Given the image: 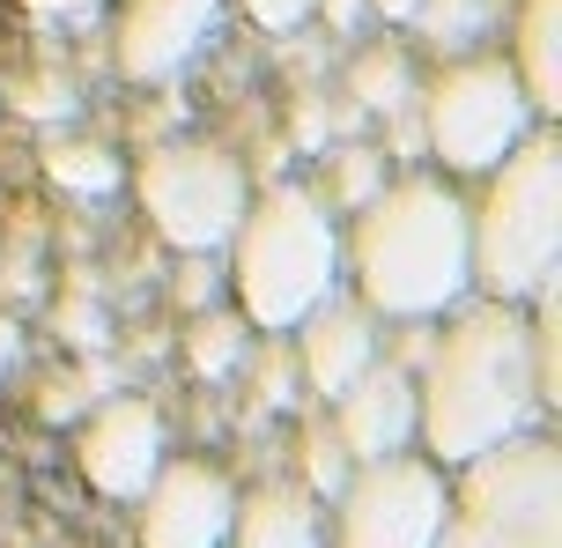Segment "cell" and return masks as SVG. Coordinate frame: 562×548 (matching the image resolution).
<instances>
[{"label": "cell", "instance_id": "obj_1", "mask_svg": "<svg viewBox=\"0 0 562 548\" xmlns=\"http://www.w3.org/2000/svg\"><path fill=\"white\" fill-rule=\"evenodd\" d=\"M548 415L533 385V342L526 312L504 297L451 304V326L429 342L415 378V437L437 467H467L496 452L510 437H526Z\"/></svg>", "mask_w": 562, "mask_h": 548}, {"label": "cell", "instance_id": "obj_2", "mask_svg": "<svg viewBox=\"0 0 562 548\" xmlns=\"http://www.w3.org/2000/svg\"><path fill=\"white\" fill-rule=\"evenodd\" d=\"M340 260L378 318H445L474 289L467 193L445 178L378 186V201L356 208V237H340Z\"/></svg>", "mask_w": 562, "mask_h": 548}, {"label": "cell", "instance_id": "obj_3", "mask_svg": "<svg viewBox=\"0 0 562 548\" xmlns=\"http://www.w3.org/2000/svg\"><path fill=\"white\" fill-rule=\"evenodd\" d=\"M223 253H229V282H237V312L252 318L259 334H289L340 282L334 208L311 186H274V193L245 201Z\"/></svg>", "mask_w": 562, "mask_h": 548}, {"label": "cell", "instance_id": "obj_4", "mask_svg": "<svg viewBox=\"0 0 562 548\" xmlns=\"http://www.w3.org/2000/svg\"><path fill=\"white\" fill-rule=\"evenodd\" d=\"M481 201H467L474 231V282L504 304H533L555 289L562 267V148L548 126H526V142L504 164H488Z\"/></svg>", "mask_w": 562, "mask_h": 548}, {"label": "cell", "instance_id": "obj_5", "mask_svg": "<svg viewBox=\"0 0 562 548\" xmlns=\"http://www.w3.org/2000/svg\"><path fill=\"white\" fill-rule=\"evenodd\" d=\"M437 548H562V452L526 430L459 467Z\"/></svg>", "mask_w": 562, "mask_h": 548}, {"label": "cell", "instance_id": "obj_6", "mask_svg": "<svg viewBox=\"0 0 562 548\" xmlns=\"http://www.w3.org/2000/svg\"><path fill=\"white\" fill-rule=\"evenodd\" d=\"M134 193L170 253H223L245 201H252V178H245L237 148L207 142V134H178V142H156L140 156Z\"/></svg>", "mask_w": 562, "mask_h": 548}, {"label": "cell", "instance_id": "obj_7", "mask_svg": "<svg viewBox=\"0 0 562 548\" xmlns=\"http://www.w3.org/2000/svg\"><path fill=\"white\" fill-rule=\"evenodd\" d=\"M526 126H533L526 82L496 53H451V67H437L422 97V148L451 178H481L488 164H504L526 142Z\"/></svg>", "mask_w": 562, "mask_h": 548}, {"label": "cell", "instance_id": "obj_8", "mask_svg": "<svg viewBox=\"0 0 562 548\" xmlns=\"http://www.w3.org/2000/svg\"><path fill=\"white\" fill-rule=\"evenodd\" d=\"M445 467L429 452H385V460H356L348 482L334 490V526L326 548H437L445 534Z\"/></svg>", "mask_w": 562, "mask_h": 548}, {"label": "cell", "instance_id": "obj_9", "mask_svg": "<svg viewBox=\"0 0 562 548\" xmlns=\"http://www.w3.org/2000/svg\"><path fill=\"white\" fill-rule=\"evenodd\" d=\"M237 482L215 460H164L140 490V548H229Z\"/></svg>", "mask_w": 562, "mask_h": 548}, {"label": "cell", "instance_id": "obj_10", "mask_svg": "<svg viewBox=\"0 0 562 548\" xmlns=\"http://www.w3.org/2000/svg\"><path fill=\"white\" fill-rule=\"evenodd\" d=\"M75 460H82L89 490L97 496H140L148 490V474L164 467V415L156 401H140V393H112V401H97L82 415V437H75Z\"/></svg>", "mask_w": 562, "mask_h": 548}, {"label": "cell", "instance_id": "obj_11", "mask_svg": "<svg viewBox=\"0 0 562 548\" xmlns=\"http://www.w3.org/2000/svg\"><path fill=\"white\" fill-rule=\"evenodd\" d=\"M215 23H223V0H126L119 8V75L170 82L215 37Z\"/></svg>", "mask_w": 562, "mask_h": 548}, {"label": "cell", "instance_id": "obj_12", "mask_svg": "<svg viewBox=\"0 0 562 548\" xmlns=\"http://www.w3.org/2000/svg\"><path fill=\"white\" fill-rule=\"evenodd\" d=\"M289 334H296L304 385H311V393H326V401H340V393L378 364V312L356 304V297H326V304H311Z\"/></svg>", "mask_w": 562, "mask_h": 548}, {"label": "cell", "instance_id": "obj_13", "mask_svg": "<svg viewBox=\"0 0 562 548\" xmlns=\"http://www.w3.org/2000/svg\"><path fill=\"white\" fill-rule=\"evenodd\" d=\"M334 437L348 445V460L407 452L415 445V371L407 364H370L334 401Z\"/></svg>", "mask_w": 562, "mask_h": 548}, {"label": "cell", "instance_id": "obj_14", "mask_svg": "<svg viewBox=\"0 0 562 548\" xmlns=\"http://www.w3.org/2000/svg\"><path fill=\"white\" fill-rule=\"evenodd\" d=\"M229 541L237 548H326V512L304 482H259L237 496L229 512Z\"/></svg>", "mask_w": 562, "mask_h": 548}, {"label": "cell", "instance_id": "obj_15", "mask_svg": "<svg viewBox=\"0 0 562 548\" xmlns=\"http://www.w3.org/2000/svg\"><path fill=\"white\" fill-rule=\"evenodd\" d=\"M518 82H526V104L533 119L562 112V0H518Z\"/></svg>", "mask_w": 562, "mask_h": 548}, {"label": "cell", "instance_id": "obj_16", "mask_svg": "<svg viewBox=\"0 0 562 548\" xmlns=\"http://www.w3.org/2000/svg\"><path fill=\"white\" fill-rule=\"evenodd\" d=\"M340 89H348V104H356V112L400 119V112H415V59L400 53V45H363V53L348 59Z\"/></svg>", "mask_w": 562, "mask_h": 548}, {"label": "cell", "instance_id": "obj_17", "mask_svg": "<svg viewBox=\"0 0 562 548\" xmlns=\"http://www.w3.org/2000/svg\"><path fill=\"white\" fill-rule=\"evenodd\" d=\"M45 178H53L59 193H75V201H112L119 186H126V164H119V148L89 142V134H59L45 148Z\"/></svg>", "mask_w": 562, "mask_h": 548}, {"label": "cell", "instance_id": "obj_18", "mask_svg": "<svg viewBox=\"0 0 562 548\" xmlns=\"http://www.w3.org/2000/svg\"><path fill=\"white\" fill-rule=\"evenodd\" d=\"M245 356H252V318L245 312H223V304L193 312V326H186V364L200 378H237Z\"/></svg>", "mask_w": 562, "mask_h": 548}, {"label": "cell", "instance_id": "obj_19", "mask_svg": "<svg viewBox=\"0 0 562 548\" xmlns=\"http://www.w3.org/2000/svg\"><path fill=\"white\" fill-rule=\"evenodd\" d=\"M496 23H504V0H422L415 8V30L437 53H474Z\"/></svg>", "mask_w": 562, "mask_h": 548}, {"label": "cell", "instance_id": "obj_20", "mask_svg": "<svg viewBox=\"0 0 562 548\" xmlns=\"http://www.w3.org/2000/svg\"><path fill=\"white\" fill-rule=\"evenodd\" d=\"M378 186H385V156L370 142H340V148H326V186H311L326 208H356L363 201H378Z\"/></svg>", "mask_w": 562, "mask_h": 548}, {"label": "cell", "instance_id": "obj_21", "mask_svg": "<svg viewBox=\"0 0 562 548\" xmlns=\"http://www.w3.org/2000/svg\"><path fill=\"white\" fill-rule=\"evenodd\" d=\"M348 467H356V460H348V445L334 437V423H311V430H304V490L311 496H334L340 482H348Z\"/></svg>", "mask_w": 562, "mask_h": 548}, {"label": "cell", "instance_id": "obj_22", "mask_svg": "<svg viewBox=\"0 0 562 548\" xmlns=\"http://www.w3.org/2000/svg\"><path fill=\"white\" fill-rule=\"evenodd\" d=\"M170 289H178V304H186V312H207V304L223 297V267H215V253H178Z\"/></svg>", "mask_w": 562, "mask_h": 548}, {"label": "cell", "instance_id": "obj_23", "mask_svg": "<svg viewBox=\"0 0 562 548\" xmlns=\"http://www.w3.org/2000/svg\"><path fill=\"white\" fill-rule=\"evenodd\" d=\"M15 112H30V119H67V112H75V82H67L59 67H37V75L15 89Z\"/></svg>", "mask_w": 562, "mask_h": 548}, {"label": "cell", "instance_id": "obj_24", "mask_svg": "<svg viewBox=\"0 0 562 548\" xmlns=\"http://www.w3.org/2000/svg\"><path fill=\"white\" fill-rule=\"evenodd\" d=\"M23 8H30L45 30H97L112 0H23Z\"/></svg>", "mask_w": 562, "mask_h": 548}, {"label": "cell", "instance_id": "obj_25", "mask_svg": "<svg viewBox=\"0 0 562 548\" xmlns=\"http://www.w3.org/2000/svg\"><path fill=\"white\" fill-rule=\"evenodd\" d=\"M237 8H245L259 30H296V23H311V0H237Z\"/></svg>", "mask_w": 562, "mask_h": 548}, {"label": "cell", "instance_id": "obj_26", "mask_svg": "<svg viewBox=\"0 0 562 548\" xmlns=\"http://www.w3.org/2000/svg\"><path fill=\"white\" fill-rule=\"evenodd\" d=\"M311 15L334 30V37H356V23L370 15V0H311Z\"/></svg>", "mask_w": 562, "mask_h": 548}, {"label": "cell", "instance_id": "obj_27", "mask_svg": "<svg viewBox=\"0 0 562 548\" xmlns=\"http://www.w3.org/2000/svg\"><path fill=\"white\" fill-rule=\"evenodd\" d=\"M259 401L267 407L289 401V356H259Z\"/></svg>", "mask_w": 562, "mask_h": 548}, {"label": "cell", "instance_id": "obj_28", "mask_svg": "<svg viewBox=\"0 0 562 548\" xmlns=\"http://www.w3.org/2000/svg\"><path fill=\"white\" fill-rule=\"evenodd\" d=\"M296 148H326V104L318 97L296 104Z\"/></svg>", "mask_w": 562, "mask_h": 548}, {"label": "cell", "instance_id": "obj_29", "mask_svg": "<svg viewBox=\"0 0 562 548\" xmlns=\"http://www.w3.org/2000/svg\"><path fill=\"white\" fill-rule=\"evenodd\" d=\"M15 364H23V318H15V312H0V378L15 371Z\"/></svg>", "mask_w": 562, "mask_h": 548}, {"label": "cell", "instance_id": "obj_30", "mask_svg": "<svg viewBox=\"0 0 562 548\" xmlns=\"http://www.w3.org/2000/svg\"><path fill=\"white\" fill-rule=\"evenodd\" d=\"M37 407H45V415H75V407H82V385H75V378H53Z\"/></svg>", "mask_w": 562, "mask_h": 548}, {"label": "cell", "instance_id": "obj_31", "mask_svg": "<svg viewBox=\"0 0 562 548\" xmlns=\"http://www.w3.org/2000/svg\"><path fill=\"white\" fill-rule=\"evenodd\" d=\"M422 0H370V15H385V23H415Z\"/></svg>", "mask_w": 562, "mask_h": 548}]
</instances>
